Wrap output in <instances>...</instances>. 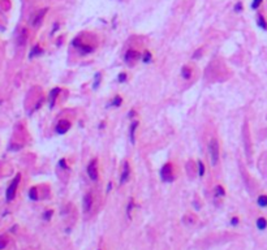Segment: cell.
<instances>
[{
    "label": "cell",
    "instance_id": "obj_15",
    "mask_svg": "<svg viewBox=\"0 0 267 250\" xmlns=\"http://www.w3.org/2000/svg\"><path fill=\"white\" fill-rule=\"evenodd\" d=\"M257 227H258V229H261V231H263L267 227V220L265 218H258V220H257Z\"/></svg>",
    "mask_w": 267,
    "mask_h": 250
},
{
    "label": "cell",
    "instance_id": "obj_13",
    "mask_svg": "<svg viewBox=\"0 0 267 250\" xmlns=\"http://www.w3.org/2000/svg\"><path fill=\"white\" fill-rule=\"evenodd\" d=\"M181 76L185 78V80H189V78L192 77V69H190V66H184L182 70H181Z\"/></svg>",
    "mask_w": 267,
    "mask_h": 250
},
{
    "label": "cell",
    "instance_id": "obj_8",
    "mask_svg": "<svg viewBox=\"0 0 267 250\" xmlns=\"http://www.w3.org/2000/svg\"><path fill=\"white\" fill-rule=\"evenodd\" d=\"M91 206H93V194H91V193H87V194L84 197V199H82V207H84V211L89 212Z\"/></svg>",
    "mask_w": 267,
    "mask_h": 250
},
{
    "label": "cell",
    "instance_id": "obj_25",
    "mask_svg": "<svg viewBox=\"0 0 267 250\" xmlns=\"http://www.w3.org/2000/svg\"><path fill=\"white\" fill-rule=\"evenodd\" d=\"M121 102H122V99H121L120 97H115V98H114V100H112V106L119 107L120 104H121Z\"/></svg>",
    "mask_w": 267,
    "mask_h": 250
},
{
    "label": "cell",
    "instance_id": "obj_4",
    "mask_svg": "<svg viewBox=\"0 0 267 250\" xmlns=\"http://www.w3.org/2000/svg\"><path fill=\"white\" fill-rule=\"evenodd\" d=\"M47 13V8H43V9H39V10H37L32 17H30V20H29V22H30V25L33 26V28H38V26L42 24V21H43V17H44V14Z\"/></svg>",
    "mask_w": 267,
    "mask_h": 250
},
{
    "label": "cell",
    "instance_id": "obj_12",
    "mask_svg": "<svg viewBox=\"0 0 267 250\" xmlns=\"http://www.w3.org/2000/svg\"><path fill=\"white\" fill-rule=\"evenodd\" d=\"M78 51L81 52L82 55H87V54H90V52H93V47L91 46H86V44H84V43H81L78 47Z\"/></svg>",
    "mask_w": 267,
    "mask_h": 250
},
{
    "label": "cell",
    "instance_id": "obj_19",
    "mask_svg": "<svg viewBox=\"0 0 267 250\" xmlns=\"http://www.w3.org/2000/svg\"><path fill=\"white\" fill-rule=\"evenodd\" d=\"M257 202H258V205L261 207H266L267 206V195H259Z\"/></svg>",
    "mask_w": 267,
    "mask_h": 250
},
{
    "label": "cell",
    "instance_id": "obj_5",
    "mask_svg": "<svg viewBox=\"0 0 267 250\" xmlns=\"http://www.w3.org/2000/svg\"><path fill=\"white\" fill-rule=\"evenodd\" d=\"M141 57L140 52L136 51V50H128L124 55V60L128 63V64H132V63H136L138 59Z\"/></svg>",
    "mask_w": 267,
    "mask_h": 250
},
{
    "label": "cell",
    "instance_id": "obj_17",
    "mask_svg": "<svg viewBox=\"0 0 267 250\" xmlns=\"http://www.w3.org/2000/svg\"><path fill=\"white\" fill-rule=\"evenodd\" d=\"M258 26H261L263 30H266L267 29V22H266V20H265V17L262 14H259L258 16Z\"/></svg>",
    "mask_w": 267,
    "mask_h": 250
},
{
    "label": "cell",
    "instance_id": "obj_20",
    "mask_svg": "<svg viewBox=\"0 0 267 250\" xmlns=\"http://www.w3.org/2000/svg\"><path fill=\"white\" fill-rule=\"evenodd\" d=\"M198 175L199 177H202L205 175V164L202 163V160H198Z\"/></svg>",
    "mask_w": 267,
    "mask_h": 250
},
{
    "label": "cell",
    "instance_id": "obj_10",
    "mask_svg": "<svg viewBox=\"0 0 267 250\" xmlns=\"http://www.w3.org/2000/svg\"><path fill=\"white\" fill-rule=\"evenodd\" d=\"M59 94H60V89L59 87H55V89H52V90L50 91V107L52 108L54 106H55V102H56V98L59 97Z\"/></svg>",
    "mask_w": 267,
    "mask_h": 250
},
{
    "label": "cell",
    "instance_id": "obj_9",
    "mask_svg": "<svg viewBox=\"0 0 267 250\" xmlns=\"http://www.w3.org/2000/svg\"><path fill=\"white\" fill-rule=\"evenodd\" d=\"M129 175H130L129 163L125 161V163H124V168H122V172H121V176H120V185H122L124 182L128 181V179H129Z\"/></svg>",
    "mask_w": 267,
    "mask_h": 250
},
{
    "label": "cell",
    "instance_id": "obj_2",
    "mask_svg": "<svg viewBox=\"0 0 267 250\" xmlns=\"http://www.w3.org/2000/svg\"><path fill=\"white\" fill-rule=\"evenodd\" d=\"M160 177L163 181L166 182H172L175 180V175H173V167L171 163H167L162 167L160 169Z\"/></svg>",
    "mask_w": 267,
    "mask_h": 250
},
{
    "label": "cell",
    "instance_id": "obj_26",
    "mask_svg": "<svg viewBox=\"0 0 267 250\" xmlns=\"http://www.w3.org/2000/svg\"><path fill=\"white\" fill-rule=\"evenodd\" d=\"M132 210H133V199L130 198L129 199V203H128V208H126V212H128V216L130 218V212H132Z\"/></svg>",
    "mask_w": 267,
    "mask_h": 250
},
{
    "label": "cell",
    "instance_id": "obj_3",
    "mask_svg": "<svg viewBox=\"0 0 267 250\" xmlns=\"http://www.w3.org/2000/svg\"><path fill=\"white\" fill-rule=\"evenodd\" d=\"M20 180H21V175H17L16 177L13 179V181L11 182V185L8 186L7 189V201L11 202L14 199V195H16V191H17V186L20 184Z\"/></svg>",
    "mask_w": 267,
    "mask_h": 250
},
{
    "label": "cell",
    "instance_id": "obj_32",
    "mask_svg": "<svg viewBox=\"0 0 267 250\" xmlns=\"http://www.w3.org/2000/svg\"><path fill=\"white\" fill-rule=\"evenodd\" d=\"M231 223H232V225H237V224H239V218H233Z\"/></svg>",
    "mask_w": 267,
    "mask_h": 250
},
{
    "label": "cell",
    "instance_id": "obj_11",
    "mask_svg": "<svg viewBox=\"0 0 267 250\" xmlns=\"http://www.w3.org/2000/svg\"><path fill=\"white\" fill-rule=\"evenodd\" d=\"M26 40H28V30H26V29H22L21 31H20V34H18L17 42H18L20 46H24L25 43H26Z\"/></svg>",
    "mask_w": 267,
    "mask_h": 250
},
{
    "label": "cell",
    "instance_id": "obj_1",
    "mask_svg": "<svg viewBox=\"0 0 267 250\" xmlns=\"http://www.w3.org/2000/svg\"><path fill=\"white\" fill-rule=\"evenodd\" d=\"M209 153L211 158V164L216 165L219 160V142L216 138H211L209 142Z\"/></svg>",
    "mask_w": 267,
    "mask_h": 250
},
{
    "label": "cell",
    "instance_id": "obj_16",
    "mask_svg": "<svg viewBox=\"0 0 267 250\" xmlns=\"http://www.w3.org/2000/svg\"><path fill=\"white\" fill-rule=\"evenodd\" d=\"M42 54V48L38 46V44H35L34 47H33V50H32V54L29 55V57L32 59V57H34V56H38V55H40Z\"/></svg>",
    "mask_w": 267,
    "mask_h": 250
},
{
    "label": "cell",
    "instance_id": "obj_29",
    "mask_svg": "<svg viewBox=\"0 0 267 250\" xmlns=\"http://www.w3.org/2000/svg\"><path fill=\"white\" fill-rule=\"evenodd\" d=\"M126 81V74L125 73H120L119 74V82H125Z\"/></svg>",
    "mask_w": 267,
    "mask_h": 250
},
{
    "label": "cell",
    "instance_id": "obj_28",
    "mask_svg": "<svg viewBox=\"0 0 267 250\" xmlns=\"http://www.w3.org/2000/svg\"><path fill=\"white\" fill-rule=\"evenodd\" d=\"M51 216H52V211H51V210L46 211V212H44V215H43L44 220H50V218H51Z\"/></svg>",
    "mask_w": 267,
    "mask_h": 250
},
{
    "label": "cell",
    "instance_id": "obj_18",
    "mask_svg": "<svg viewBox=\"0 0 267 250\" xmlns=\"http://www.w3.org/2000/svg\"><path fill=\"white\" fill-rule=\"evenodd\" d=\"M29 197H30V199H33V201H37V199H38V191H37V188H32V189H30V191H29Z\"/></svg>",
    "mask_w": 267,
    "mask_h": 250
},
{
    "label": "cell",
    "instance_id": "obj_21",
    "mask_svg": "<svg viewBox=\"0 0 267 250\" xmlns=\"http://www.w3.org/2000/svg\"><path fill=\"white\" fill-rule=\"evenodd\" d=\"M224 195V189L222 186H216L215 188V197H223Z\"/></svg>",
    "mask_w": 267,
    "mask_h": 250
},
{
    "label": "cell",
    "instance_id": "obj_22",
    "mask_svg": "<svg viewBox=\"0 0 267 250\" xmlns=\"http://www.w3.org/2000/svg\"><path fill=\"white\" fill-rule=\"evenodd\" d=\"M7 244H8L7 237L6 236H0V250H3L4 248H6Z\"/></svg>",
    "mask_w": 267,
    "mask_h": 250
},
{
    "label": "cell",
    "instance_id": "obj_31",
    "mask_svg": "<svg viewBox=\"0 0 267 250\" xmlns=\"http://www.w3.org/2000/svg\"><path fill=\"white\" fill-rule=\"evenodd\" d=\"M59 164H60V167H61V168H66V164H65V159H61Z\"/></svg>",
    "mask_w": 267,
    "mask_h": 250
},
{
    "label": "cell",
    "instance_id": "obj_30",
    "mask_svg": "<svg viewBox=\"0 0 267 250\" xmlns=\"http://www.w3.org/2000/svg\"><path fill=\"white\" fill-rule=\"evenodd\" d=\"M241 9H243V4H241V3L235 5V10H236V12H241Z\"/></svg>",
    "mask_w": 267,
    "mask_h": 250
},
{
    "label": "cell",
    "instance_id": "obj_6",
    "mask_svg": "<svg viewBox=\"0 0 267 250\" xmlns=\"http://www.w3.org/2000/svg\"><path fill=\"white\" fill-rule=\"evenodd\" d=\"M87 175L93 181L98 180V167H96V160L90 161L89 167H87Z\"/></svg>",
    "mask_w": 267,
    "mask_h": 250
},
{
    "label": "cell",
    "instance_id": "obj_23",
    "mask_svg": "<svg viewBox=\"0 0 267 250\" xmlns=\"http://www.w3.org/2000/svg\"><path fill=\"white\" fill-rule=\"evenodd\" d=\"M142 60H143V63H150L151 61V54L149 51H145V54H143V56H142Z\"/></svg>",
    "mask_w": 267,
    "mask_h": 250
},
{
    "label": "cell",
    "instance_id": "obj_27",
    "mask_svg": "<svg viewBox=\"0 0 267 250\" xmlns=\"http://www.w3.org/2000/svg\"><path fill=\"white\" fill-rule=\"evenodd\" d=\"M261 3H262V0H253V4H251V8L253 9H257L261 5Z\"/></svg>",
    "mask_w": 267,
    "mask_h": 250
},
{
    "label": "cell",
    "instance_id": "obj_7",
    "mask_svg": "<svg viewBox=\"0 0 267 250\" xmlns=\"http://www.w3.org/2000/svg\"><path fill=\"white\" fill-rule=\"evenodd\" d=\"M70 128V123L68 121V120H60V121L58 123V125H56V133L58 134H64L69 130Z\"/></svg>",
    "mask_w": 267,
    "mask_h": 250
},
{
    "label": "cell",
    "instance_id": "obj_14",
    "mask_svg": "<svg viewBox=\"0 0 267 250\" xmlns=\"http://www.w3.org/2000/svg\"><path fill=\"white\" fill-rule=\"evenodd\" d=\"M137 125H138V123H137V121H134V123L132 124V127H130V132H129V138H130V142H132V143H134V133H136Z\"/></svg>",
    "mask_w": 267,
    "mask_h": 250
},
{
    "label": "cell",
    "instance_id": "obj_24",
    "mask_svg": "<svg viewBox=\"0 0 267 250\" xmlns=\"http://www.w3.org/2000/svg\"><path fill=\"white\" fill-rule=\"evenodd\" d=\"M100 78H102V74H100V73L98 72V73H96V74H95V80H94V86H93L94 89H98L99 83H100Z\"/></svg>",
    "mask_w": 267,
    "mask_h": 250
}]
</instances>
